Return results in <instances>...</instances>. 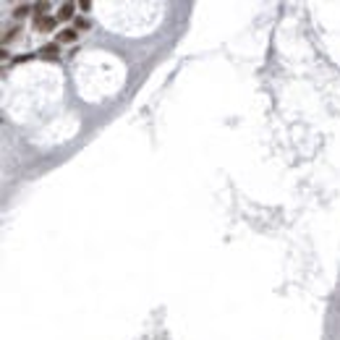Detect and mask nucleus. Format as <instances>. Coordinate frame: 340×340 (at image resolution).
I'll return each instance as SVG.
<instances>
[{"mask_svg":"<svg viewBox=\"0 0 340 340\" xmlns=\"http://www.w3.org/2000/svg\"><path fill=\"white\" fill-rule=\"evenodd\" d=\"M16 34H18L16 26H13V29H5L3 32V45H11V40H16Z\"/></svg>","mask_w":340,"mask_h":340,"instance_id":"nucleus-5","label":"nucleus"},{"mask_svg":"<svg viewBox=\"0 0 340 340\" xmlns=\"http://www.w3.org/2000/svg\"><path fill=\"white\" fill-rule=\"evenodd\" d=\"M29 11H32V8L26 5V3H21V5H16V11H13V16H16V18H24V16L29 13Z\"/></svg>","mask_w":340,"mask_h":340,"instance_id":"nucleus-6","label":"nucleus"},{"mask_svg":"<svg viewBox=\"0 0 340 340\" xmlns=\"http://www.w3.org/2000/svg\"><path fill=\"white\" fill-rule=\"evenodd\" d=\"M58 37H60V42H76L79 32H76V29H63V32H60Z\"/></svg>","mask_w":340,"mask_h":340,"instance_id":"nucleus-4","label":"nucleus"},{"mask_svg":"<svg viewBox=\"0 0 340 340\" xmlns=\"http://www.w3.org/2000/svg\"><path fill=\"white\" fill-rule=\"evenodd\" d=\"M58 55H60L58 42H48L40 48V58H45V60H58Z\"/></svg>","mask_w":340,"mask_h":340,"instance_id":"nucleus-2","label":"nucleus"},{"mask_svg":"<svg viewBox=\"0 0 340 340\" xmlns=\"http://www.w3.org/2000/svg\"><path fill=\"white\" fill-rule=\"evenodd\" d=\"M58 16H34V29L37 32H52Z\"/></svg>","mask_w":340,"mask_h":340,"instance_id":"nucleus-1","label":"nucleus"},{"mask_svg":"<svg viewBox=\"0 0 340 340\" xmlns=\"http://www.w3.org/2000/svg\"><path fill=\"white\" fill-rule=\"evenodd\" d=\"M73 11H76L73 3H63L60 11H58V18H60V21H68V18H73Z\"/></svg>","mask_w":340,"mask_h":340,"instance_id":"nucleus-3","label":"nucleus"}]
</instances>
